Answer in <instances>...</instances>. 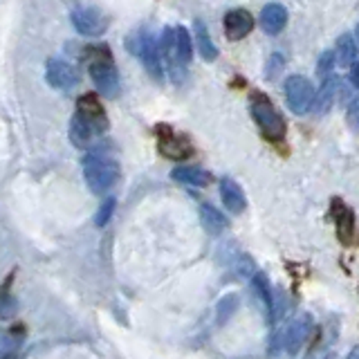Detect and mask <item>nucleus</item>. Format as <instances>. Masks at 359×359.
I'll return each instance as SVG.
<instances>
[{"label": "nucleus", "instance_id": "1", "mask_svg": "<svg viewBox=\"0 0 359 359\" xmlns=\"http://www.w3.org/2000/svg\"><path fill=\"white\" fill-rule=\"evenodd\" d=\"M83 177L88 182V189L93 194L101 196L110 191L119 180V164L110 160L106 153L95 151L83 157Z\"/></svg>", "mask_w": 359, "mask_h": 359}, {"label": "nucleus", "instance_id": "2", "mask_svg": "<svg viewBox=\"0 0 359 359\" xmlns=\"http://www.w3.org/2000/svg\"><path fill=\"white\" fill-rule=\"evenodd\" d=\"M252 117L261 128L263 137L269 142H280L285 137V119L272 106V101L263 95H256L252 99Z\"/></svg>", "mask_w": 359, "mask_h": 359}, {"label": "nucleus", "instance_id": "3", "mask_svg": "<svg viewBox=\"0 0 359 359\" xmlns=\"http://www.w3.org/2000/svg\"><path fill=\"white\" fill-rule=\"evenodd\" d=\"M128 50H133L135 54L140 56L142 65L146 67V72H149L153 79L160 81L162 74H164V67H162V50L157 41L153 39V34L149 32H140L137 36L128 39Z\"/></svg>", "mask_w": 359, "mask_h": 359}, {"label": "nucleus", "instance_id": "4", "mask_svg": "<svg viewBox=\"0 0 359 359\" xmlns=\"http://www.w3.org/2000/svg\"><path fill=\"white\" fill-rule=\"evenodd\" d=\"M285 101L292 112L297 115H303L312 108V101H314V86L308 81L306 76H299V74H292L285 79Z\"/></svg>", "mask_w": 359, "mask_h": 359}, {"label": "nucleus", "instance_id": "5", "mask_svg": "<svg viewBox=\"0 0 359 359\" xmlns=\"http://www.w3.org/2000/svg\"><path fill=\"white\" fill-rule=\"evenodd\" d=\"M90 79H93L99 95L110 97V99L119 97L121 81H119V74L115 70V65L110 63V59H95L90 63Z\"/></svg>", "mask_w": 359, "mask_h": 359}, {"label": "nucleus", "instance_id": "6", "mask_svg": "<svg viewBox=\"0 0 359 359\" xmlns=\"http://www.w3.org/2000/svg\"><path fill=\"white\" fill-rule=\"evenodd\" d=\"M314 330V321L310 314H301V317H297L292 323H287L283 330H280L278 334V339L274 341H280V348H287V351L292 355H297L299 353V348L308 341V337L312 334Z\"/></svg>", "mask_w": 359, "mask_h": 359}, {"label": "nucleus", "instance_id": "7", "mask_svg": "<svg viewBox=\"0 0 359 359\" xmlns=\"http://www.w3.org/2000/svg\"><path fill=\"white\" fill-rule=\"evenodd\" d=\"M72 25L81 36H101L108 29V18L99 9L81 7L72 11Z\"/></svg>", "mask_w": 359, "mask_h": 359}, {"label": "nucleus", "instance_id": "8", "mask_svg": "<svg viewBox=\"0 0 359 359\" xmlns=\"http://www.w3.org/2000/svg\"><path fill=\"white\" fill-rule=\"evenodd\" d=\"M45 81L54 90H72L79 83V72L63 59H50L45 63Z\"/></svg>", "mask_w": 359, "mask_h": 359}, {"label": "nucleus", "instance_id": "9", "mask_svg": "<svg viewBox=\"0 0 359 359\" xmlns=\"http://www.w3.org/2000/svg\"><path fill=\"white\" fill-rule=\"evenodd\" d=\"M104 130L97 128L93 121L83 119L79 112H74V117L70 121V142L76 146V149H88V146H93Z\"/></svg>", "mask_w": 359, "mask_h": 359}, {"label": "nucleus", "instance_id": "10", "mask_svg": "<svg viewBox=\"0 0 359 359\" xmlns=\"http://www.w3.org/2000/svg\"><path fill=\"white\" fill-rule=\"evenodd\" d=\"M254 29V16L247 9H231L224 16V34L229 41H241Z\"/></svg>", "mask_w": 359, "mask_h": 359}, {"label": "nucleus", "instance_id": "11", "mask_svg": "<svg viewBox=\"0 0 359 359\" xmlns=\"http://www.w3.org/2000/svg\"><path fill=\"white\" fill-rule=\"evenodd\" d=\"M337 90H339V76L334 72H328L323 76V81L319 86V90L314 93V101H312V110L323 115L334 106V99H337Z\"/></svg>", "mask_w": 359, "mask_h": 359}, {"label": "nucleus", "instance_id": "12", "mask_svg": "<svg viewBox=\"0 0 359 359\" xmlns=\"http://www.w3.org/2000/svg\"><path fill=\"white\" fill-rule=\"evenodd\" d=\"M160 153L164 157H168V160L182 162L191 153H194V149H191V144L184 137H180V135L166 130L160 135Z\"/></svg>", "mask_w": 359, "mask_h": 359}, {"label": "nucleus", "instance_id": "13", "mask_svg": "<svg viewBox=\"0 0 359 359\" xmlns=\"http://www.w3.org/2000/svg\"><path fill=\"white\" fill-rule=\"evenodd\" d=\"M76 112L81 115L83 119L93 121L97 128L101 130H108V117H106V110L101 106V101L95 95H83L81 99L76 101Z\"/></svg>", "mask_w": 359, "mask_h": 359}, {"label": "nucleus", "instance_id": "14", "mask_svg": "<svg viewBox=\"0 0 359 359\" xmlns=\"http://www.w3.org/2000/svg\"><path fill=\"white\" fill-rule=\"evenodd\" d=\"M287 25V9L278 3H269L261 9V27L265 34H280Z\"/></svg>", "mask_w": 359, "mask_h": 359}, {"label": "nucleus", "instance_id": "15", "mask_svg": "<svg viewBox=\"0 0 359 359\" xmlns=\"http://www.w3.org/2000/svg\"><path fill=\"white\" fill-rule=\"evenodd\" d=\"M220 198H222V205L227 207V211H231V213L245 211V205H247L245 194L233 180H229V177L220 180Z\"/></svg>", "mask_w": 359, "mask_h": 359}, {"label": "nucleus", "instance_id": "16", "mask_svg": "<svg viewBox=\"0 0 359 359\" xmlns=\"http://www.w3.org/2000/svg\"><path fill=\"white\" fill-rule=\"evenodd\" d=\"M332 213H334V224H337V231H339V238L344 243H351V236L355 231L353 211L348 209L339 198H334L332 200Z\"/></svg>", "mask_w": 359, "mask_h": 359}, {"label": "nucleus", "instance_id": "17", "mask_svg": "<svg viewBox=\"0 0 359 359\" xmlns=\"http://www.w3.org/2000/svg\"><path fill=\"white\" fill-rule=\"evenodd\" d=\"M171 177L187 187H207L211 182V173L198 166H177L171 171Z\"/></svg>", "mask_w": 359, "mask_h": 359}, {"label": "nucleus", "instance_id": "18", "mask_svg": "<svg viewBox=\"0 0 359 359\" xmlns=\"http://www.w3.org/2000/svg\"><path fill=\"white\" fill-rule=\"evenodd\" d=\"M334 56H337V61L346 67H351L353 63L359 61V45H357L353 34H341L339 41H337Z\"/></svg>", "mask_w": 359, "mask_h": 359}, {"label": "nucleus", "instance_id": "19", "mask_svg": "<svg viewBox=\"0 0 359 359\" xmlns=\"http://www.w3.org/2000/svg\"><path fill=\"white\" fill-rule=\"evenodd\" d=\"M252 283H254L256 297H258V301H261V306L267 312V319H269L272 317V306H274V290H272V285H269L267 274L256 269V274L252 276Z\"/></svg>", "mask_w": 359, "mask_h": 359}, {"label": "nucleus", "instance_id": "20", "mask_svg": "<svg viewBox=\"0 0 359 359\" xmlns=\"http://www.w3.org/2000/svg\"><path fill=\"white\" fill-rule=\"evenodd\" d=\"M194 32H196V43H198V52L205 61H216L218 59V48L216 43L211 41L209 36V29L202 20L194 22Z\"/></svg>", "mask_w": 359, "mask_h": 359}, {"label": "nucleus", "instance_id": "21", "mask_svg": "<svg viewBox=\"0 0 359 359\" xmlns=\"http://www.w3.org/2000/svg\"><path fill=\"white\" fill-rule=\"evenodd\" d=\"M200 218H202V224H205V229L209 233H220L224 227H227V218H224L222 213L211 205L200 207Z\"/></svg>", "mask_w": 359, "mask_h": 359}, {"label": "nucleus", "instance_id": "22", "mask_svg": "<svg viewBox=\"0 0 359 359\" xmlns=\"http://www.w3.org/2000/svg\"><path fill=\"white\" fill-rule=\"evenodd\" d=\"M175 50L184 63H189L191 56H194V39H191L187 27H175Z\"/></svg>", "mask_w": 359, "mask_h": 359}, {"label": "nucleus", "instance_id": "23", "mask_svg": "<svg viewBox=\"0 0 359 359\" xmlns=\"http://www.w3.org/2000/svg\"><path fill=\"white\" fill-rule=\"evenodd\" d=\"M238 308V297L236 294H227L224 299H220L218 303V323H224L231 319V314Z\"/></svg>", "mask_w": 359, "mask_h": 359}, {"label": "nucleus", "instance_id": "24", "mask_svg": "<svg viewBox=\"0 0 359 359\" xmlns=\"http://www.w3.org/2000/svg\"><path fill=\"white\" fill-rule=\"evenodd\" d=\"M112 213H115V198H106L101 202L99 211L95 213V224L97 227H106L108 220L112 218Z\"/></svg>", "mask_w": 359, "mask_h": 359}, {"label": "nucleus", "instance_id": "25", "mask_svg": "<svg viewBox=\"0 0 359 359\" xmlns=\"http://www.w3.org/2000/svg\"><path fill=\"white\" fill-rule=\"evenodd\" d=\"M233 269L238 272L241 278H252L256 274V265H254V261L247 254H241L238 256V261L233 263Z\"/></svg>", "mask_w": 359, "mask_h": 359}, {"label": "nucleus", "instance_id": "26", "mask_svg": "<svg viewBox=\"0 0 359 359\" xmlns=\"http://www.w3.org/2000/svg\"><path fill=\"white\" fill-rule=\"evenodd\" d=\"M20 339L14 332H0V357H7L11 355L18 348Z\"/></svg>", "mask_w": 359, "mask_h": 359}, {"label": "nucleus", "instance_id": "27", "mask_svg": "<svg viewBox=\"0 0 359 359\" xmlns=\"http://www.w3.org/2000/svg\"><path fill=\"white\" fill-rule=\"evenodd\" d=\"M346 119H348V126L353 130H359V97H355L351 101V106H348V112H346Z\"/></svg>", "mask_w": 359, "mask_h": 359}, {"label": "nucleus", "instance_id": "28", "mask_svg": "<svg viewBox=\"0 0 359 359\" xmlns=\"http://www.w3.org/2000/svg\"><path fill=\"white\" fill-rule=\"evenodd\" d=\"M317 67H319L321 72H332V70H334V52H323V54L319 56Z\"/></svg>", "mask_w": 359, "mask_h": 359}, {"label": "nucleus", "instance_id": "29", "mask_svg": "<svg viewBox=\"0 0 359 359\" xmlns=\"http://www.w3.org/2000/svg\"><path fill=\"white\" fill-rule=\"evenodd\" d=\"M351 83L355 88H359V61L351 65Z\"/></svg>", "mask_w": 359, "mask_h": 359}, {"label": "nucleus", "instance_id": "30", "mask_svg": "<svg viewBox=\"0 0 359 359\" xmlns=\"http://www.w3.org/2000/svg\"><path fill=\"white\" fill-rule=\"evenodd\" d=\"M351 357H359V348L357 351H351Z\"/></svg>", "mask_w": 359, "mask_h": 359}, {"label": "nucleus", "instance_id": "31", "mask_svg": "<svg viewBox=\"0 0 359 359\" xmlns=\"http://www.w3.org/2000/svg\"><path fill=\"white\" fill-rule=\"evenodd\" d=\"M355 41H357V45H359V27H357V32H355Z\"/></svg>", "mask_w": 359, "mask_h": 359}]
</instances>
